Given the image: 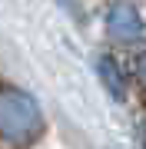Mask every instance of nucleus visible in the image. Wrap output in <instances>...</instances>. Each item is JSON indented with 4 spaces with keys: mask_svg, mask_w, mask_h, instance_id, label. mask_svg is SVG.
<instances>
[{
    "mask_svg": "<svg viewBox=\"0 0 146 149\" xmlns=\"http://www.w3.org/2000/svg\"><path fill=\"white\" fill-rule=\"evenodd\" d=\"M43 129V116H40L37 100L20 90H3L0 93V136L13 146H27L30 139Z\"/></svg>",
    "mask_w": 146,
    "mask_h": 149,
    "instance_id": "f257e3e1",
    "label": "nucleus"
},
{
    "mask_svg": "<svg viewBox=\"0 0 146 149\" xmlns=\"http://www.w3.org/2000/svg\"><path fill=\"white\" fill-rule=\"evenodd\" d=\"M106 33L113 37L116 43H133L146 33V23H143V13L140 7L130 3V0H113L106 10Z\"/></svg>",
    "mask_w": 146,
    "mask_h": 149,
    "instance_id": "f03ea898",
    "label": "nucleus"
},
{
    "mask_svg": "<svg viewBox=\"0 0 146 149\" xmlns=\"http://www.w3.org/2000/svg\"><path fill=\"white\" fill-rule=\"evenodd\" d=\"M96 76H100V83L106 86V93L113 96V100H126V76H123L119 63L110 53L96 56Z\"/></svg>",
    "mask_w": 146,
    "mask_h": 149,
    "instance_id": "7ed1b4c3",
    "label": "nucleus"
},
{
    "mask_svg": "<svg viewBox=\"0 0 146 149\" xmlns=\"http://www.w3.org/2000/svg\"><path fill=\"white\" fill-rule=\"evenodd\" d=\"M136 80H140V83L146 86V50L140 53V60H136Z\"/></svg>",
    "mask_w": 146,
    "mask_h": 149,
    "instance_id": "20e7f679",
    "label": "nucleus"
}]
</instances>
